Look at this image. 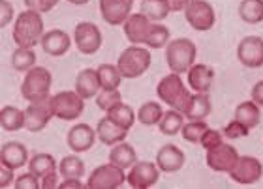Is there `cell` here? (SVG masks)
<instances>
[{
	"label": "cell",
	"mask_w": 263,
	"mask_h": 189,
	"mask_svg": "<svg viewBox=\"0 0 263 189\" xmlns=\"http://www.w3.org/2000/svg\"><path fill=\"white\" fill-rule=\"evenodd\" d=\"M165 2L170 6V11H184L192 4V0H165Z\"/></svg>",
	"instance_id": "obj_46"
},
{
	"label": "cell",
	"mask_w": 263,
	"mask_h": 189,
	"mask_svg": "<svg viewBox=\"0 0 263 189\" xmlns=\"http://www.w3.org/2000/svg\"><path fill=\"white\" fill-rule=\"evenodd\" d=\"M70 4H76V6H83V4H87L88 0H68Z\"/></svg>",
	"instance_id": "obj_49"
},
{
	"label": "cell",
	"mask_w": 263,
	"mask_h": 189,
	"mask_svg": "<svg viewBox=\"0 0 263 189\" xmlns=\"http://www.w3.org/2000/svg\"><path fill=\"white\" fill-rule=\"evenodd\" d=\"M27 10H34L38 13H47L59 4V0H23Z\"/></svg>",
	"instance_id": "obj_42"
},
{
	"label": "cell",
	"mask_w": 263,
	"mask_h": 189,
	"mask_svg": "<svg viewBox=\"0 0 263 189\" xmlns=\"http://www.w3.org/2000/svg\"><path fill=\"white\" fill-rule=\"evenodd\" d=\"M239 157L241 156L233 146L222 142L216 148L207 150V167L214 173H230L239 161Z\"/></svg>",
	"instance_id": "obj_13"
},
{
	"label": "cell",
	"mask_w": 263,
	"mask_h": 189,
	"mask_svg": "<svg viewBox=\"0 0 263 189\" xmlns=\"http://www.w3.org/2000/svg\"><path fill=\"white\" fill-rule=\"evenodd\" d=\"M184 152L177 148L175 144H165L162 146L156 154V165L160 167L162 173H177L184 167Z\"/></svg>",
	"instance_id": "obj_18"
},
{
	"label": "cell",
	"mask_w": 263,
	"mask_h": 189,
	"mask_svg": "<svg viewBox=\"0 0 263 189\" xmlns=\"http://www.w3.org/2000/svg\"><path fill=\"white\" fill-rule=\"evenodd\" d=\"M98 77L102 82V90H117L121 87V82L124 77L121 75L119 68L113 64H102L98 68Z\"/></svg>",
	"instance_id": "obj_31"
},
{
	"label": "cell",
	"mask_w": 263,
	"mask_h": 189,
	"mask_svg": "<svg viewBox=\"0 0 263 189\" xmlns=\"http://www.w3.org/2000/svg\"><path fill=\"white\" fill-rule=\"evenodd\" d=\"M124 182H128V176L124 174V169L117 167L115 163L100 165L90 173V178L87 182L88 189H117Z\"/></svg>",
	"instance_id": "obj_7"
},
{
	"label": "cell",
	"mask_w": 263,
	"mask_h": 189,
	"mask_svg": "<svg viewBox=\"0 0 263 189\" xmlns=\"http://www.w3.org/2000/svg\"><path fill=\"white\" fill-rule=\"evenodd\" d=\"M237 58L247 68H261L263 66V39L259 36H247L237 47Z\"/></svg>",
	"instance_id": "obj_15"
},
{
	"label": "cell",
	"mask_w": 263,
	"mask_h": 189,
	"mask_svg": "<svg viewBox=\"0 0 263 189\" xmlns=\"http://www.w3.org/2000/svg\"><path fill=\"white\" fill-rule=\"evenodd\" d=\"M42 49H44L45 54H49V56H62V54L68 53V49L71 47V38L64 30H47L44 34V38L40 41Z\"/></svg>",
	"instance_id": "obj_19"
},
{
	"label": "cell",
	"mask_w": 263,
	"mask_h": 189,
	"mask_svg": "<svg viewBox=\"0 0 263 189\" xmlns=\"http://www.w3.org/2000/svg\"><path fill=\"white\" fill-rule=\"evenodd\" d=\"M13 19V6L10 0H0V28H6Z\"/></svg>",
	"instance_id": "obj_43"
},
{
	"label": "cell",
	"mask_w": 263,
	"mask_h": 189,
	"mask_svg": "<svg viewBox=\"0 0 263 189\" xmlns=\"http://www.w3.org/2000/svg\"><path fill=\"white\" fill-rule=\"evenodd\" d=\"M59 185H61V182H59V174L57 173H51L42 178V189H57Z\"/></svg>",
	"instance_id": "obj_45"
},
{
	"label": "cell",
	"mask_w": 263,
	"mask_h": 189,
	"mask_svg": "<svg viewBox=\"0 0 263 189\" xmlns=\"http://www.w3.org/2000/svg\"><path fill=\"white\" fill-rule=\"evenodd\" d=\"M214 81V71L205 64H194L188 70V85L196 92H209Z\"/></svg>",
	"instance_id": "obj_23"
},
{
	"label": "cell",
	"mask_w": 263,
	"mask_h": 189,
	"mask_svg": "<svg viewBox=\"0 0 263 189\" xmlns=\"http://www.w3.org/2000/svg\"><path fill=\"white\" fill-rule=\"evenodd\" d=\"M160 178V167L151 161H137L128 173V184L134 189L153 187Z\"/></svg>",
	"instance_id": "obj_14"
},
{
	"label": "cell",
	"mask_w": 263,
	"mask_h": 189,
	"mask_svg": "<svg viewBox=\"0 0 263 189\" xmlns=\"http://www.w3.org/2000/svg\"><path fill=\"white\" fill-rule=\"evenodd\" d=\"M51 82H53L51 71L42 68V66H34L32 70H28L27 75H25V81L21 85V96L28 103L44 99V97L49 96Z\"/></svg>",
	"instance_id": "obj_6"
},
{
	"label": "cell",
	"mask_w": 263,
	"mask_h": 189,
	"mask_svg": "<svg viewBox=\"0 0 263 189\" xmlns=\"http://www.w3.org/2000/svg\"><path fill=\"white\" fill-rule=\"evenodd\" d=\"M151 62H153V56L148 49L132 45L121 53L117 60V68L124 79H137L151 68Z\"/></svg>",
	"instance_id": "obj_5"
},
{
	"label": "cell",
	"mask_w": 263,
	"mask_h": 189,
	"mask_svg": "<svg viewBox=\"0 0 263 189\" xmlns=\"http://www.w3.org/2000/svg\"><path fill=\"white\" fill-rule=\"evenodd\" d=\"M15 187L17 189H42V180L34 173H25L15 178Z\"/></svg>",
	"instance_id": "obj_39"
},
{
	"label": "cell",
	"mask_w": 263,
	"mask_h": 189,
	"mask_svg": "<svg viewBox=\"0 0 263 189\" xmlns=\"http://www.w3.org/2000/svg\"><path fill=\"white\" fill-rule=\"evenodd\" d=\"M222 139H224V133L218 130H207L205 131V135L201 137V141L199 144L205 148V150H211V148H216L218 144H222Z\"/></svg>",
	"instance_id": "obj_41"
},
{
	"label": "cell",
	"mask_w": 263,
	"mask_h": 189,
	"mask_svg": "<svg viewBox=\"0 0 263 189\" xmlns=\"http://www.w3.org/2000/svg\"><path fill=\"white\" fill-rule=\"evenodd\" d=\"M96 139H98L96 130H92L88 124H76L68 131V137H66L70 150H73L76 154L90 150L94 142H96Z\"/></svg>",
	"instance_id": "obj_17"
},
{
	"label": "cell",
	"mask_w": 263,
	"mask_h": 189,
	"mask_svg": "<svg viewBox=\"0 0 263 189\" xmlns=\"http://www.w3.org/2000/svg\"><path fill=\"white\" fill-rule=\"evenodd\" d=\"M184 17H186L188 25L197 32H207L216 23L214 8L205 0H192V4L184 10Z\"/></svg>",
	"instance_id": "obj_10"
},
{
	"label": "cell",
	"mask_w": 263,
	"mask_h": 189,
	"mask_svg": "<svg viewBox=\"0 0 263 189\" xmlns=\"http://www.w3.org/2000/svg\"><path fill=\"white\" fill-rule=\"evenodd\" d=\"M228 174H230V178L233 180L235 184L250 185V184H256V182L261 180L263 165L258 157L241 156L239 157V161L235 163V167L231 169Z\"/></svg>",
	"instance_id": "obj_11"
},
{
	"label": "cell",
	"mask_w": 263,
	"mask_h": 189,
	"mask_svg": "<svg viewBox=\"0 0 263 189\" xmlns=\"http://www.w3.org/2000/svg\"><path fill=\"white\" fill-rule=\"evenodd\" d=\"M186 124L184 122V114L179 113V111H175V109H171V111H167V113H164V116H162V120H160V131L164 133V135H177V133H181L182 125Z\"/></svg>",
	"instance_id": "obj_29"
},
{
	"label": "cell",
	"mask_w": 263,
	"mask_h": 189,
	"mask_svg": "<svg viewBox=\"0 0 263 189\" xmlns=\"http://www.w3.org/2000/svg\"><path fill=\"white\" fill-rule=\"evenodd\" d=\"M28 163V150L27 146L17 141L6 142L0 150V165H6L10 169H21Z\"/></svg>",
	"instance_id": "obj_20"
},
{
	"label": "cell",
	"mask_w": 263,
	"mask_h": 189,
	"mask_svg": "<svg viewBox=\"0 0 263 189\" xmlns=\"http://www.w3.org/2000/svg\"><path fill=\"white\" fill-rule=\"evenodd\" d=\"M102 90V82H100L98 70H83L76 79V92L83 97V99H90V97L98 96Z\"/></svg>",
	"instance_id": "obj_21"
},
{
	"label": "cell",
	"mask_w": 263,
	"mask_h": 189,
	"mask_svg": "<svg viewBox=\"0 0 263 189\" xmlns=\"http://www.w3.org/2000/svg\"><path fill=\"white\" fill-rule=\"evenodd\" d=\"M44 19L38 11L25 10L21 11L15 19V28H13V41L23 49H34L44 38Z\"/></svg>",
	"instance_id": "obj_2"
},
{
	"label": "cell",
	"mask_w": 263,
	"mask_h": 189,
	"mask_svg": "<svg viewBox=\"0 0 263 189\" xmlns=\"http://www.w3.org/2000/svg\"><path fill=\"white\" fill-rule=\"evenodd\" d=\"M207 130H209V125L205 124L203 120H190V122H186V124L182 125L181 135H182V139L188 142H199Z\"/></svg>",
	"instance_id": "obj_37"
},
{
	"label": "cell",
	"mask_w": 263,
	"mask_h": 189,
	"mask_svg": "<svg viewBox=\"0 0 263 189\" xmlns=\"http://www.w3.org/2000/svg\"><path fill=\"white\" fill-rule=\"evenodd\" d=\"M34 64H36V53H34V49L19 47L11 54V66H13V70L28 71V70H32Z\"/></svg>",
	"instance_id": "obj_36"
},
{
	"label": "cell",
	"mask_w": 263,
	"mask_h": 189,
	"mask_svg": "<svg viewBox=\"0 0 263 189\" xmlns=\"http://www.w3.org/2000/svg\"><path fill=\"white\" fill-rule=\"evenodd\" d=\"M53 116H55V111L49 96L38 101H30V105L25 109V130H28L30 133H38L49 124Z\"/></svg>",
	"instance_id": "obj_9"
},
{
	"label": "cell",
	"mask_w": 263,
	"mask_h": 189,
	"mask_svg": "<svg viewBox=\"0 0 263 189\" xmlns=\"http://www.w3.org/2000/svg\"><path fill=\"white\" fill-rule=\"evenodd\" d=\"M59 187L61 189H81V187H87V185L81 184V178H64V182H61Z\"/></svg>",
	"instance_id": "obj_48"
},
{
	"label": "cell",
	"mask_w": 263,
	"mask_h": 189,
	"mask_svg": "<svg viewBox=\"0 0 263 189\" xmlns=\"http://www.w3.org/2000/svg\"><path fill=\"white\" fill-rule=\"evenodd\" d=\"M132 4L134 0H100V13L107 25L119 27L124 25L132 15Z\"/></svg>",
	"instance_id": "obj_16"
},
{
	"label": "cell",
	"mask_w": 263,
	"mask_h": 189,
	"mask_svg": "<svg viewBox=\"0 0 263 189\" xmlns=\"http://www.w3.org/2000/svg\"><path fill=\"white\" fill-rule=\"evenodd\" d=\"M211 111H213V105H211V97L207 96V92H196L184 116L188 120H205L211 114Z\"/></svg>",
	"instance_id": "obj_25"
},
{
	"label": "cell",
	"mask_w": 263,
	"mask_h": 189,
	"mask_svg": "<svg viewBox=\"0 0 263 189\" xmlns=\"http://www.w3.org/2000/svg\"><path fill=\"white\" fill-rule=\"evenodd\" d=\"M107 116H109L117 125L124 128V130H130L132 125H134V122H136L134 109H132L130 105H124V103H121V105L113 107L111 111H107Z\"/></svg>",
	"instance_id": "obj_35"
},
{
	"label": "cell",
	"mask_w": 263,
	"mask_h": 189,
	"mask_svg": "<svg viewBox=\"0 0 263 189\" xmlns=\"http://www.w3.org/2000/svg\"><path fill=\"white\" fill-rule=\"evenodd\" d=\"M73 41L79 53L83 54H94L98 53L102 47V32L94 23L83 21L76 25L73 30Z\"/></svg>",
	"instance_id": "obj_12"
},
{
	"label": "cell",
	"mask_w": 263,
	"mask_h": 189,
	"mask_svg": "<svg viewBox=\"0 0 263 189\" xmlns=\"http://www.w3.org/2000/svg\"><path fill=\"white\" fill-rule=\"evenodd\" d=\"M0 125L6 131H19L25 128V111L17 107H4L0 111Z\"/></svg>",
	"instance_id": "obj_28"
},
{
	"label": "cell",
	"mask_w": 263,
	"mask_h": 189,
	"mask_svg": "<svg viewBox=\"0 0 263 189\" xmlns=\"http://www.w3.org/2000/svg\"><path fill=\"white\" fill-rule=\"evenodd\" d=\"M239 15L245 23L258 25L263 21V0H241Z\"/></svg>",
	"instance_id": "obj_30"
},
{
	"label": "cell",
	"mask_w": 263,
	"mask_h": 189,
	"mask_svg": "<svg viewBox=\"0 0 263 189\" xmlns=\"http://www.w3.org/2000/svg\"><path fill=\"white\" fill-rule=\"evenodd\" d=\"M109 161L115 163L117 167H121V169H132L137 163V154H136V150L132 148V144L122 141L111 148Z\"/></svg>",
	"instance_id": "obj_24"
},
{
	"label": "cell",
	"mask_w": 263,
	"mask_h": 189,
	"mask_svg": "<svg viewBox=\"0 0 263 189\" xmlns=\"http://www.w3.org/2000/svg\"><path fill=\"white\" fill-rule=\"evenodd\" d=\"M96 135H98L100 142H104V144H107V146H115L126 139L128 130L117 125L109 116H105V118L100 120L98 125H96Z\"/></svg>",
	"instance_id": "obj_22"
},
{
	"label": "cell",
	"mask_w": 263,
	"mask_h": 189,
	"mask_svg": "<svg viewBox=\"0 0 263 189\" xmlns=\"http://www.w3.org/2000/svg\"><path fill=\"white\" fill-rule=\"evenodd\" d=\"M197 49L188 38L173 39L165 47V60L173 73H188V70L196 64Z\"/></svg>",
	"instance_id": "obj_4"
},
{
	"label": "cell",
	"mask_w": 263,
	"mask_h": 189,
	"mask_svg": "<svg viewBox=\"0 0 263 189\" xmlns=\"http://www.w3.org/2000/svg\"><path fill=\"white\" fill-rule=\"evenodd\" d=\"M124 34L130 44L147 45L151 49H162L170 44V28L151 21L143 13H132L124 23Z\"/></svg>",
	"instance_id": "obj_1"
},
{
	"label": "cell",
	"mask_w": 263,
	"mask_h": 189,
	"mask_svg": "<svg viewBox=\"0 0 263 189\" xmlns=\"http://www.w3.org/2000/svg\"><path fill=\"white\" fill-rule=\"evenodd\" d=\"M261 113H259V105L256 101H242L237 105L235 109V120H239L241 124H245L248 130H252L259 124Z\"/></svg>",
	"instance_id": "obj_26"
},
{
	"label": "cell",
	"mask_w": 263,
	"mask_h": 189,
	"mask_svg": "<svg viewBox=\"0 0 263 189\" xmlns=\"http://www.w3.org/2000/svg\"><path fill=\"white\" fill-rule=\"evenodd\" d=\"M59 173L62 178H83L85 174V163L81 157L77 156H66L59 163Z\"/></svg>",
	"instance_id": "obj_33"
},
{
	"label": "cell",
	"mask_w": 263,
	"mask_h": 189,
	"mask_svg": "<svg viewBox=\"0 0 263 189\" xmlns=\"http://www.w3.org/2000/svg\"><path fill=\"white\" fill-rule=\"evenodd\" d=\"M141 13L147 15L151 21L158 23L167 17L170 6L165 0H141Z\"/></svg>",
	"instance_id": "obj_34"
},
{
	"label": "cell",
	"mask_w": 263,
	"mask_h": 189,
	"mask_svg": "<svg viewBox=\"0 0 263 189\" xmlns=\"http://www.w3.org/2000/svg\"><path fill=\"white\" fill-rule=\"evenodd\" d=\"M248 131L250 130H248L245 124H241L239 120H231L230 124L222 130V133H224V137H228V139H241V137L248 135Z\"/></svg>",
	"instance_id": "obj_40"
},
{
	"label": "cell",
	"mask_w": 263,
	"mask_h": 189,
	"mask_svg": "<svg viewBox=\"0 0 263 189\" xmlns=\"http://www.w3.org/2000/svg\"><path fill=\"white\" fill-rule=\"evenodd\" d=\"M28 171L34 173L40 180L47 176L51 173H57L59 171V165H57L55 157L51 154H36V156L28 161Z\"/></svg>",
	"instance_id": "obj_27"
},
{
	"label": "cell",
	"mask_w": 263,
	"mask_h": 189,
	"mask_svg": "<svg viewBox=\"0 0 263 189\" xmlns=\"http://www.w3.org/2000/svg\"><path fill=\"white\" fill-rule=\"evenodd\" d=\"M15 184V174H13V169L2 165L0 167V187H8V185Z\"/></svg>",
	"instance_id": "obj_44"
},
{
	"label": "cell",
	"mask_w": 263,
	"mask_h": 189,
	"mask_svg": "<svg viewBox=\"0 0 263 189\" xmlns=\"http://www.w3.org/2000/svg\"><path fill=\"white\" fill-rule=\"evenodd\" d=\"M122 103V96L119 90H102V92L96 96V105H98L102 111H111L113 107L121 105Z\"/></svg>",
	"instance_id": "obj_38"
},
{
	"label": "cell",
	"mask_w": 263,
	"mask_h": 189,
	"mask_svg": "<svg viewBox=\"0 0 263 189\" xmlns=\"http://www.w3.org/2000/svg\"><path fill=\"white\" fill-rule=\"evenodd\" d=\"M162 116H164L162 105L156 101L143 103L141 107H139V111H137V120H139L143 125H158Z\"/></svg>",
	"instance_id": "obj_32"
},
{
	"label": "cell",
	"mask_w": 263,
	"mask_h": 189,
	"mask_svg": "<svg viewBox=\"0 0 263 189\" xmlns=\"http://www.w3.org/2000/svg\"><path fill=\"white\" fill-rule=\"evenodd\" d=\"M53 101V111H55V116L61 120H77L83 114V109H85V99H83L76 90H64V92H59L51 97Z\"/></svg>",
	"instance_id": "obj_8"
},
{
	"label": "cell",
	"mask_w": 263,
	"mask_h": 189,
	"mask_svg": "<svg viewBox=\"0 0 263 189\" xmlns=\"http://www.w3.org/2000/svg\"><path fill=\"white\" fill-rule=\"evenodd\" d=\"M156 94H158L160 101H164L165 105H170L171 109H175V111H179L182 114L186 113L194 96V94H190V90H186L184 82L181 81V75L173 73V71L158 82Z\"/></svg>",
	"instance_id": "obj_3"
},
{
	"label": "cell",
	"mask_w": 263,
	"mask_h": 189,
	"mask_svg": "<svg viewBox=\"0 0 263 189\" xmlns=\"http://www.w3.org/2000/svg\"><path fill=\"white\" fill-rule=\"evenodd\" d=\"M250 96H252V101H256L259 107H263V81H259V82L254 85Z\"/></svg>",
	"instance_id": "obj_47"
}]
</instances>
